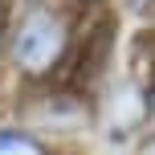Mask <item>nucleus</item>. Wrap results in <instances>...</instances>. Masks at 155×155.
<instances>
[{"label":"nucleus","mask_w":155,"mask_h":155,"mask_svg":"<svg viewBox=\"0 0 155 155\" xmlns=\"http://www.w3.org/2000/svg\"><path fill=\"white\" fill-rule=\"evenodd\" d=\"M139 155H155V135H151V139H147V143L139 147Z\"/></svg>","instance_id":"4"},{"label":"nucleus","mask_w":155,"mask_h":155,"mask_svg":"<svg viewBox=\"0 0 155 155\" xmlns=\"http://www.w3.org/2000/svg\"><path fill=\"white\" fill-rule=\"evenodd\" d=\"M86 4H90V0H86Z\"/></svg>","instance_id":"6"},{"label":"nucleus","mask_w":155,"mask_h":155,"mask_svg":"<svg viewBox=\"0 0 155 155\" xmlns=\"http://www.w3.org/2000/svg\"><path fill=\"white\" fill-rule=\"evenodd\" d=\"M65 41H70V29H65V21L57 12H29L21 21V29L12 33L8 53L25 74L41 78L65 57Z\"/></svg>","instance_id":"1"},{"label":"nucleus","mask_w":155,"mask_h":155,"mask_svg":"<svg viewBox=\"0 0 155 155\" xmlns=\"http://www.w3.org/2000/svg\"><path fill=\"white\" fill-rule=\"evenodd\" d=\"M143 114H147V102H143L139 86H118V90L110 94V118H114V131L139 127Z\"/></svg>","instance_id":"2"},{"label":"nucleus","mask_w":155,"mask_h":155,"mask_svg":"<svg viewBox=\"0 0 155 155\" xmlns=\"http://www.w3.org/2000/svg\"><path fill=\"white\" fill-rule=\"evenodd\" d=\"M151 98H155V74H151Z\"/></svg>","instance_id":"5"},{"label":"nucleus","mask_w":155,"mask_h":155,"mask_svg":"<svg viewBox=\"0 0 155 155\" xmlns=\"http://www.w3.org/2000/svg\"><path fill=\"white\" fill-rule=\"evenodd\" d=\"M0 155H45V147L25 131H0Z\"/></svg>","instance_id":"3"}]
</instances>
